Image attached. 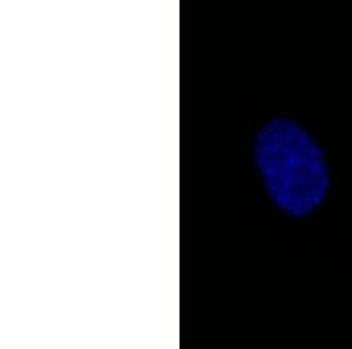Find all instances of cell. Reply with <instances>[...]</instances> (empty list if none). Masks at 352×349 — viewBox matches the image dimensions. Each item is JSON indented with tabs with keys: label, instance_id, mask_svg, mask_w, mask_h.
Here are the masks:
<instances>
[{
	"label": "cell",
	"instance_id": "1",
	"mask_svg": "<svg viewBox=\"0 0 352 349\" xmlns=\"http://www.w3.org/2000/svg\"><path fill=\"white\" fill-rule=\"evenodd\" d=\"M252 154L269 199L289 217H307L324 201L330 185L324 152L296 121L278 116L264 123Z\"/></svg>",
	"mask_w": 352,
	"mask_h": 349
}]
</instances>
